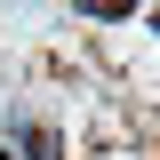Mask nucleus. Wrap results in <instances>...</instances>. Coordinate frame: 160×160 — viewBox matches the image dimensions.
Listing matches in <instances>:
<instances>
[]
</instances>
